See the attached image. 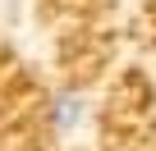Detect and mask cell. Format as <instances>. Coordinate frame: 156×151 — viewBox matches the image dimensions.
<instances>
[{
  "label": "cell",
  "mask_w": 156,
  "mask_h": 151,
  "mask_svg": "<svg viewBox=\"0 0 156 151\" xmlns=\"http://www.w3.org/2000/svg\"><path fill=\"white\" fill-rule=\"evenodd\" d=\"M83 115H87V101L78 92H55L51 96V128L55 133H73L83 124Z\"/></svg>",
  "instance_id": "obj_1"
}]
</instances>
